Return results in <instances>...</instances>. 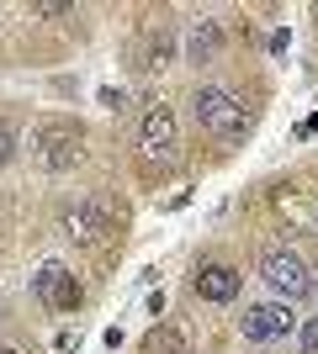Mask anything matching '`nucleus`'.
<instances>
[{"label": "nucleus", "instance_id": "6e6552de", "mask_svg": "<svg viewBox=\"0 0 318 354\" xmlns=\"http://www.w3.org/2000/svg\"><path fill=\"white\" fill-rule=\"evenodd\" d=\"M106 233V212L96 201H80V207L64 212V238H80V243H96Z\"/></svg>", "mask_w": 318, "mask_h": 354}, {"label": "nucleus", "instance_id": "1a4fd4ad", "mask_svg": "<svg viewBox=\"0 0 318 354\" xmlns=\"http://www.w3.org/2000/svg\"><path fill=\"white\" fill-rule=\"evenodd\" d=\"M218 43H223V32L212 16H197L191 32H186V64H212L218 59Z\"/></svg>", "mask_w": 318, "mask_h": 354}, {"label": "nucleus", "instance_id": "423d86ee", "mask_svg": "<svg viewBox=\"0 0 318 354\" xmlns=\"http://www.w3.org/2000/svg\"><path fill=\"white\" fill-rule=\"evenodd\" d=\"M32 286H37V296H43V307H53V312L80 307V281L59 265V259H48V265L32 275Z\"/></svg>", "mask_w": 318, "mask_h": 354}, {"label": "nucleus", "instance_id": "f8f14e48", "mask_svg": "<svg viewBox=\"0 0 318 354\" xmlns=\"http://www.w3.org/2000/svg\"><path fill=\"white\" fill-rule=\"evenodd\" d=\"M11 159V133H6V127H0V164Z\"/></svg>", "mask_w": 318, "mask_h": 354}, {"label": "nucleus", "instance_id": "ddd939ff", "mask_svg": "<svg viewBox=\"0 0 318 354\" xmlns=\"http://www.w3.org/2000/svg\"><path fill=\"white\" fill-rule=\"evenodd\" d=\"M308 296H313V301H318V275H313V286H308Z\"/></svg>", "mask_w": 318, "mask_h": 354}, {"label": "nucleus", "instance_id": "0eeeda50", "mask_svg": "<svg viewBox=\"0 0 318 354\" xmlns=\"http://www.w3.org/2000/svg\"><path fill=\"white\" fill-rule=\"evenodd\" d=\"M191 291H197L202 301H212V307H228V301H239L244 275L233 265H202L197 275H191Z\"/></svg>", "mask_w": 318, "mask_h": 354}, {"label": "nucleus", "instance_id": "39448f33", "mask_svg": "<svg viewBox=\"0 0 318 354\" xmlns=\"http://www.w3.org/2000/svg\"><path fill=\"white\" fill-rule=\"evenodd\" d=\"M37 148H43L48 169L64 175V169H75V159H80V127H69V122H43V127H37Z\"/></svg>", "mask_w": 318, "mask_h": 354}, {"label": "nucleus", "instance_id": "f257e3e1", "mask_svg": "<svg viewBox=\"0 0 318 354\" xmlns=\"http://www.w3.org/2000/svg\"><path fill=\"white\" fill-rule=\"evenodd\" d=\"M191 122L202 133L223 138V143H239L249 133V117H244V101L223 85H197L191 90Z\"/></svg>", "mask_w": 318, "mask_h": 354}, {"label": "nucleus", "instance_id": "9d476101", "mask_svg": "<svg viewBox=\"0 0 318 354\" xmlns=\"http://www.w3.org/2000/svg\"><path fill=\"white\" fill-rule=\"evenodd\" d=\"M165 59H170V32H149L138 48V69H165Z\"/></svg>", "mask_w": 318, "mask_h": 354}, {"label": "nucleus", "instance_id": "4468645a", "mask_svg": "<svg viewBox=\"0 0 318 354\" xmlns=\"http://www.w3.org/2000/svg\"><path fill=\"white\" fill-rule=\"evenodd\" d=\"M0 354H16V349H0Z\"/></svg>", "mask_w": 318, "mask_h": 354}, {"label": "nucleus", "instance_id": "f03ea898", "mask_svg": "<svg viewBox=\"0 0 318 354\" xmlns=\"http://www.w3.org/2000/svg\"><path fill=\"white\" fill-rule=\"evenodd\" d=\"M260 281L271 286L276 301H297V296H308V286H313V270H308V259L297 249H265Z\"/></svg>", "mask_w": 318, "mask_h": 354}, {"label": "nucleus", "instance_id": "9b49d317", "mask_svg": "<svg viewBox=\"0 0 318 354\" xmlns=\"http://www.w3.org/2000/svg\"><path fill=\"white\" fill-rule=\"evenodd\" d=\"M297 344H303V354H318V317H308V323L297 328Z\"/></svg>", "mask_w": 318, "mask_h": 354}, {"label": "nucleus", "instance_id": "7ed1b4c3", "mask_svg": "<svg viewBox=\"0 0 318 354\" xmlns=\"http://www.w3.org/2000/svg\"><path fill=\"white\" fill-rule=\"evenodd\" d=\"M239 333L249 344H281L297 333V312H292V301H249L239 317Z\"/></svg>", "mask_w": 318, "mask_h": 354}, {"label": "nucleus", "instance_id": "20e7f679", "mask_svg": "<svg viewBox=\"0 0 318 354\" xmlns=\"http://www.w3.org/2000/svg\"><path fill=\"white\" fill-rule=\"evenodd\" d=\"M175 143H181V138H175V111H170V106H154L149 117H143V127H138V159L149 164H159V169H165V164H175Z\"/></svg>", "mask_w": 318, "mask_h": 354}]
</instances>
